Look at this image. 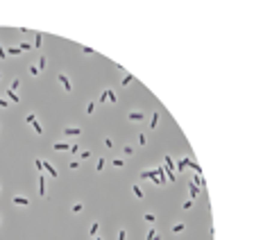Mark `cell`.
<instances>
[{
  "instance_id": "cell-1",
  "label": "cell",
  "mask_w": 263,
  "mask_h": 240,
  "mask_svg": "<svg viewBox=\"0 0 263 240\" xmlns=\"http://www.w3.org/2000/svg\"><path fill=\"white\" fill-rule=\"evenodd\" d=\"M57 79H59V84L64 86V91H66V93H70V91H73V84H70V79H68V75H66V73H59V75H57Z\"/></svg>"
},
{
  "instance_id": "cell-2",
  "label": "cell",
  "mask_w": 263,
  "mask_h": 240,
  "mask_svg": "<svg viewBox=\"0 0 263 240\" xmlns=\"http://www.w3.org/2000/svg\"><path fill=\"white\" fill-rule=\"evenodd\" d=\"M43 170H48V174H50L52 179H59V172H57V168H52V163L43 161Z\"/></svg>"
},
{
  "instance_id": "cell-3",
  "label": "cell",
  "mask_w": 263,
  "mask_h": 240,
  "mask_svg": "<svg viewBox=\"0 0 263 240\" xmlns=\"http://www.w3.org/2000/svg\"><path fill=\"white\" fill-rule=\"evenodd\" d=\"M11 202H14L16 206H27V204H30V199L23 197V195H14V197H11Z\"/></svg>"
},
{
  "instance_id": "cell-4",
  "label": "cell",
  "mask_w": 263,
  "mask_h": 240,
  "mask_svg": "<svg viewBox=\"0 0 263 240\" xmlns=\"http://www.w3.org/2000/svg\"><path fill=\"white\" fill-rule=\"evenodd\" d=\"M127 118L132 120V123H141V120L145 118V113H141V111H129V113H127Z\"/></svg>"
},
{
  "instance_id": "cell-5",
  "label": "cell",
  "mask_w": 263,
  "mask_h": 240,
  "mask_svg": "<svg viewBox=\"0 0 263 240\" xmlns=\"http://www.w3.org/2000/svg\"><path fill=\"white\" fill-rule=\"evenodd\" d=\"M79 134H82L79 127H66L64 129V136H79Z\"/></svg>"
},
{
  "instance_id": "cell-6",
  "label": "cell",
  "mask_w": 263,
  "mask_h": 240,
  "mask_svg": "<svg viewBox=\"0 0 263 240\" xmlns=\"http://www.w3.org/2000/svg\"><path fill=\"white\" fill-rule=\"evenodd\" d=\"M39 195L46 197V179H43V172L39 174Z\"/></svg>"
},
{
  "instance_id": "cell-7",
  "label": "cell",
  "mask_w": 263,
  "mask_h": 240,
  "mask_svg": "<svg viewBox=\"0 0 263 240\" xmlns=\"http://www.w3.org/2000/svg\"><path fill=\"white\" fill-rule=\"evenodd\" d=\"M52 150H57V152H68V150H70V145H68V143H55V145H52Z\"/></svg>"
},
{
  "instance_id": "cell-8",
  "label": "cell",
  "mask_w": 263,
  "mask_h": 240,
  "mask_svg": "<svg viewBox=\"0 0 263 240\" xmlns=\"http://www.w3.org/2000/svg\"><path fill=\"white\" fill-rule=\"evenodd\" d=\"M184 229H186V224H184V222H177V224H172V233H181Z\"/></svg>"
},
{
  "instance_id": "cell-9",
  "label": "cell",
  "mask_w": 263,
  "mask_h": 240,
  "mask_svg": "<svg viewBox=\"0 0 263 240\" xmlns=\"http://www.w3.org/2000/svg\"><path fill=\"white\" fill-rule=\"evenodd\" d=\"M145 238H148V240H161V236L157 233L154 229H150V231H148V236H145Z\"/></svg>"
},
{
  "instance_id": "cell-10",
  "label": "cell",
  "mask_w": 263,
  "mask_h": 240,
  "mask_svg": "<svg viewBox=\"0 0 263 240\" xmlns=\"http://www.w3.org/2000/svg\"><path fill=\"white\" fill-rule=\"evenodd\" d=\"M5 95H7V97H9L11 102H21V97L16 95V93H14V91H11V88H9V91H7V93H5Z\"/></svg>"
},
{
  "instance_id": "cell-11",
  "label": "cell",
  "mask_w": 263,
  "mask_h": 240,
  "mask_svg": "<svg viewBox=\"0 0 263 240\" xmlns=\"http://www.w3.org/2000/svg\"><path fill=\"white\" fill-rule=\"evenodd\" d=\"M143 220H145V222H150V224H154V222H157V215H154V213H145Z\"/></svg>"
},
{
  "instance_id": "cell-12",
  "label": "cell",
  "mask_w": 263,
  "mask_h": 240,
  "mask_svg": "<svg viewBox=\"0 0 263 240\" xmlns=\"http://www.w3.org/2000/svg\"><path fill=\"white\" fill-rule=\"evenodd\" d=\"M118 97H116V93L111 91V88H107V102H116Z\"/></svg>"
},
{
  "instance_id": "cell-13",
  "label": "cell",
  "mask_w": 263,
  "mask_h": 240,
  "mask_svg": "<svg viewBox=\"0 0 263 240\" xmlns=\"http://www.w3.org/2000/svg\"><path fill=\"white\" fill-rule=\"evenodd\" d=\"M98 229H100V222H93V224H91V231H88V233H91V238H95Z\"/></svg>"
},
{
  "instance_id": "cell-14",
  "label": "cell",
  "mask_w": 263,
  "mask_h": 240,
  "mask_svg": "<svg viewBox=\"0 0 263 240\" xmlns=\"http://www.w3.org/2000/svg\"><path fill=\"white\" fill-rule=\"evenodd\" d=\"M41 43H43V36L36 34V36H34V43H32V48H41Z\"/></svg>"
},
{
  "instance_id": "cell-15",
  "label": "cell",
  "mask_w": 263,
  "mask_h": 240,
  "mask_svg": "<svg viewBox=\"0 0 263 240\" xmlns=\"http://www.w3.org/2000/svg\"><path fill=\"white\" fill-rule=\"evenodd\" d=\"M132 193H134L139 199H143V190H141V186H132Z\"/></svg>"
},
{
  "instance_id": "cell-16",
  "label": "cell",
  "mask_w": 263,
  "mask_h": 240,
  "mask_svg": "<svg viewBox=\"0 0 263 240\" xmlns=\"http://www.w3.org/2000/svg\"><path fill=\"white\" fill-rule=\"evenodd\" d=\"M104 165H107V161H104V159L100 156V159H98V165H95V170H98V172H102V170H104Z\"/></svg>"
},
{
  "instance_id": "cell-17",
  "label": "cell",
  "mask_w": 263,
  "mask_h": 240,
  "mask_svg": "<svg viewBox=\"0 0 263 240\" xmlns=\"http://www.w3.org/2000/svg\"><path fill=\"white\" fill-rule=\"evenodd\" d=\"M157 125H159V113H154V116H152V123H150V129H157Z\"/></svg>"
},
{
  "instance_id": "cell-18",
  "label": "cell",
  "mask_w": 263,
  "mask_h": 240,
  "mask_svg": "<svg viewBox=\"0 0 263 240\" xmlns=\"http://www.w3.org/2000/svg\"><path fill=\"white\" fill-rule=\"evenodd\" d=\"M123 154H125V156H132V154H134V147H132V145H125V147H123Z\"/></svg>"
},
{
  "instance_id": "cell-19",
  "label": "cell",
  "mask_w": 263,
  "mask_h": 240,
  "mask_svg": "<svg viewBox=\"0 0 263 240\" xmlns=\"http://www.w3.org/2000/svg\"><path fill=\"white\" fill-rule=\"evenodd\" d=\"M139 145H141V147H143V145H148V136H145L143 132L139 134Z\"/></svg>"
},
{
  "instance_id": "cell-20",
  "label": "cell",
  "mask_w": 263,
  "mask_h": 240,
  "mask_svg": "<svg viewBox=\"0 0 263 240\" xmlns=\"http://www.w3.org/2000/svg\"><path fill=\"white\" fill-rule=\"evenodd\" d=\"M18 50H21V52H27V50H32V43H25V41H23L21 46H18Z\"/></svg>"
},
{
  "instance_id": "cell-21",
  "label": "cell",
  "mask_w": 263,
  "mask_h": 240,
  "mask_svg": "<svg viewBox=\"0 0 263 240\" xmlns=\"http://www.w3.org/2000/svg\"><path fill=\"white\" fill-rule=\"evenodd\" d=\"M48 66V61H46V57H41V59H39V64H36V68H39V70H43V68Z\"/></svg>"
},
{
  "instance_id": "cell-22",
  "label": "cell",
  "mask_w": 263,
  "mask_h": 240,
  "mask_svg": "<svg viewBox=\"0 0 263 240\" xmlns=\"http://www.w3.org/2000/svg\"><path fill=\"white\" fill-rule=\"evenodd\" d=\"M7 55H11V57H16V55H21V50H18V48H7Z\"/></svg>"
},
{
  "instance_id": "cell-23",
  "label": "cell",
  "mask_w": 263,
  "mask_h": 240,
  "mask_svg": "<svg viewBox=\"0 0 263 240\" xmlns=\"http://www.w3.org/2000/svg\"><path fill=\"white\" fill-rule=\"evenodd\" d=\"M25 123H27V125L36 123V116H34V113H27V116H25Z\"/></svg>"
},
{
  "instance_id": "cell-24",
  "label": "cell",
  "mask_w": 263,
  "mask_h": 240,
  "mask_svg": "<svg viewBox=\"0 0 263 240\" xmlns=\"http://www.w3.org/2000/svg\"><path fill=\"white\" fill-rule=\"evenodd\" d=\"M32 127H34V134H39V136L43 134V127H41L39 123H32Z\"/></svg>"
},
{
  "instance_id": "cell-25",
  "label": "cell",
  "mask_w": 263,
  "mask_h": 240,
  "mask_svg": "<svg viewBox=\"0 0 263 240\" xmlns=\"http://www.w3.org/2000/svg\"><path fill=\"white\" fill-rule=\"evenodd\" d=\"M30 75H32V77H39V75H41V70H39L36 66H30Z\"/></svg>"
},
{
  "instance_id": "cell-26",
  "label": "cell",
  "mask_w": 263,
  "mask_h": 240,
  "mask_svg": "<svg viewBox=\"0 0 263 240\" xmlns=\"http://www.w3.org/2000/svg\"><path fill=\"white\" fill-rule=\"evenodd\" d=\"M114 168H125V161L123 159H114Z\"/></svg>"
},
{
  "instance_id": "cell-27",
  "label": "cell",
  "mask_w": 263,
  "mask_h": 240,
  "mask_svg": "<svg viewBox=\"0 0 263 240\" xmlns=\"http://www.w3.org/2000/svg\"><path fill=\"white\" fill-rule=\"evenodd\" d=\"M70 211H73V213H79V211H82V204H79V202H75V204L70 206Z\"/></svg>"
},
{
  "instance_id": "cell-28",
  "label": "cell",
  "mask_w": 263,
  "mask_h": 240,
  "mask_svg": "<svg viewBox=\"0 0 263 240\" xmlns=\"http://www.w3.org/2000/svg\"><path fill=\"white\" fill-rule=\"evenodd\" d=\"M79 156L82 159H91V150H79Z\"/></svg>"
},
{
  "instance_id": "cell-29",
  "label": "cell",
  "mask_w": 263,
  "mask_h": 240,
  "mask_svg": "<svg viewBox=\"0 0 263 240\" xmlns=\"http://www.w3.org/2000/svg\"><path fill=\"white\" fill-rule=\"evenodd\" d=\"M93 111H95V102H88V104H86V113H88V116H91Z\"/></svg>"
},
{
  "instance_id": "cell-30",
  "label": "cell",
  "mask_w": 263,
  "mask_h": 240,
  "mask_svg": "<svg viewBox=\"0 0 263 240\" xmlns=\"http://www.w3.org/2000/svg\"><path fill=\"white\" fill-rule=\"evenodd\" d=\"M188 190H191V197H197V193H200V188H197V186H193V184H191V188H188Z\"/></svg>"
},
{
  "instance_id": "cell-31",
  "label": "cell",
  "mask_w": 263,
  "mask_h": 240,
  "mask_svg": "<svg viewBox=\"0 0 263 240\" xmlns=\"http://www.w3.org/2000/svg\"><path fill=\"white\" fill-rule=\"evenodd\" d=\"M34 165L39 168V172H43V161H41V159H34Z\"/></svg>"
},
{
  "instance_id": "cell-32",
  "label": "cell",
  "mask_w": 263,
  "mask_h": 240,
  "mask_svg": "<svg viewBox=\"0 0 263 240\" xmlns=\"http://www.w3.org/2000/svg\"><path fill=\"white\" fill-rule=\"evenodd\" d=\"M104 147H109V150H114V141H111V138H104Z\"/></svg>"
},
{
  "instance_id": "cell-33",
  "label": "cell",
  "mask_w": 263,
  "mask_h": 240,
  "mask_svg": "<svg viewBox=\"0 0 263 240\" xmlns=\"http://www.w3.org/2000/svg\"><path fill=\"white\" fill-rule=\"evenodd\" d=\"M118 240H127V231H125V229L118 231Z\"/></svg>"
},
{
  "instance_id": "cell-34",
  "label": "cell",
  "mask_w": 263,
  "mask_h": 240,
  "mask_svg": "<svg viewBox=\"0 0 263 240\" xmlns=\"http://www.w3.org/2000/svg\"><path fill=\"white\" fill-rule=\"evenodd\" d=\"M132 79H134V77H132V75H125V77H123V86H127V84L132 82Z\"/></svg>"
},
{
  "instance_id": "cell-35",
  "label": "cell",
  "mask_w": 263,
  "mask_h": 240,
  "mask_svg": "<svg viewBox=\"0 0 263 240\" xmlns=\"http://www.w3.org/2000/svg\"><path fill=\"white\" fill-rule=\"evenodd\" d=\"M18 86H21V79H14V82H11V91L16 93V88H18Z\"/></svg>"
},
{
  "instance_id": "cell-36",
  "label": "cell",
  "mask_w": 263,
  "mask_h": 240,
  "mask_svg": "<svg viewBox=\"0 0 263 240\" xmlns=\"http://www.w3.org/2000/svg\"><path fill=\"white\" fill-rule=\"evenodd\" d=\"M98 102H107V88H104V91H102V95L98 97Z\"/></svg>"
},
{
  "instance_id": "cell-37",
  "label": "cell",
  "mask_w": 263,
  "mask_h": 240,
  "mask_svg": "<svg viewBox=\"0 0 263 240\" xmlns=\"http://www.w3.org/2000/svg\"><path fill=\"white\" fill-rule=\"evenodd\" d=\"M193 206V199H188V202H184V211H188Z\"/></svg>"
},
{
  "instance_id": "cell-38",
  "label": "cell",
  "mask_w": 263,
  "mask_h": 240,
  "mask_svg": "<svg viewBox=\"0 0 263 240\" xmlns=\"http://www.w3.org/2000/svg\"><path fill=\"white\" fill-rule=\"evenodd\" d=\"M7 104H9V102H7L5 97H0V107H2V109H7Z\"/></svg>"
},
{
  "instance_id": "cell-39",
  "label": "cell",
  "mask_w": 263,
  "mask_h": 240,
  "mask_svg": "<svg viewBox=\"0 0 263 240\" xmlns=\"http://www.w3.org/2000/svg\"><path fill=\"white\" fill-rule=\"evenodd\" d=\"M5 57H7V52H5V48L0 46V59H5Z\"/></svg>"
},
{
  "instance_id": "cell-40",
  "label": "cell",
  "mask_w": 263,
  "mask_h": 240,
  "mask_svg": "<svg viewBox=\"0 0 263 240\" xmlns=\"http://www.w3.org/2000/svg\"><path fill=\"white\" fill-rule=\"evenodd\" d=\"M0 227H2V213H0Z\"/></svg>"
},
{
  "instance_id": "cell-41",
  "label": "cell",
  "mask_w": 263,
  "mask_h": 240,
  "mask_svg": "<svg viewBox=\"0 0 263 240\" xmlns=\"http://www.w3.org/2000/svg\"><path fill=\"white\" fill-rule=\"evenodd\" d=\"M93 240H102V238H93Z\"/></svg>"
},
{
  "instance_id": "cell-42",
  "label": "cell",
  "mask_w": 263,
  "mask_h": 240,
  "mask_svg": "<svg viewBox=\"0 0 263 240\" xmlns=\"http://www.w3.org/2000/svg\"><path fill=\"white\" fill-rule=\"evenodd\" d=\"M0 79H2V73H0Z\"/></svg>"
}]
</instances>
